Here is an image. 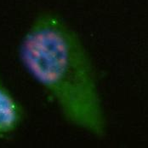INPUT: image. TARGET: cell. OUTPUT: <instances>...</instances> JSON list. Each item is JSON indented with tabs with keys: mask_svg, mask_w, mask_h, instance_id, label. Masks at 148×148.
I'll list each match as a JSON object with an SVG mask.
<instances>
[{
	"mask_svg": "<svg viewBox=\"0 0 148 148\" xmlns=\"http://www.w3.org/2000/svg\"><path fill=\"white\" fill-rule=\"evenodd\" d=\"M18 55L70 124L104 136L106 117L92 60L62 18L49 12L38 15L21 39Z\"/></svg>",
	"mask_w": 148,
	"mask_h": 148,
	"instance_id": "cell-1",
	"label": "cell"
},
{
	"mask_svg": "<svg viewBox=\"0 0 148 148\" xmlns=\"http://www.w3.org/2000/svg\"><path fill=\"white\" fill-rule=\"evenodd\" d=\"M23 117L21 105L0 79V137L14 132L21 123Z\"/></svg>",
	"mask_w": 148,
	"mask_h": 148,
	"instance_id": "cell-2",
	"label": "cell"
}]
</instances>
